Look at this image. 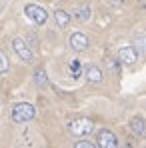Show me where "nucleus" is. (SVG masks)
<instances>
[{"label": "nucleus", "instance_id": "0eeeda50", "mask_svg": "<svg viewBox=\"0 0 146 148\" xmlns=\"http://www.w3.org/2000/svg\"><path fill=\"white\" fill-rule=\"evenodd\" d=\"M118 60L122 64H134L138 60V50L134 46H122L118 50Z\"/></svg>", "mask_w": 146, "mask_h": 148}, {"label": "nucleus", "instance_id": "a211bd4d", "mask_svg": "<svg viewBox=\"0 0 146 148\" xmlns=\"http://www.w3.org/2000/svg\"><path fill=\"white\" fill-rule=\"evenodd\" d=\"M120 148H136V142H134V138H126V140H122Z\"/></svg>", "mask_w": 146, "mask_h": 148}, {"label": "nucleus", "instance_id": "2eb2a0df", "mask_svg": "<svg viewBox=\"0 0 146 148\" xmlns=\"http://www.w3.org/2000/svg\"><path fill=\"white\" fill-rule=\"evenodd\" d=\"M10 70V62H8V58H6V54L0 50V74L8 72Z\"/></svg>", "mask_w": 146, "mask_h": 148}, {"label": "nucleus", "instance_id": "9d476101", "mask_svg": "<svg viewBox=\"0 0 146 148\" xmlns=\"http://www.w3.org/2000/svg\"><path fill=\"white\" fill-rule=\"evenodd\" d=\"M90 14H92L90 6H88V4H84V6H80V8L74 12V18H76L78 22H86V20L90 18Z\"/></svg>", "mask_w": 146, "mask_h": 148}, {"label": "nucleus", "instance_id": "7ed1b4c3", "mask_svg": "<svg viewBox=\"0 0 146 148\" xmlns=\"http://www.w3.org/2000/svg\"><path fill=\"white\" fill-rule=\"evenodd\" d=\"M24 14L38 26L46 24V20H48V12H46L42 6H38V4H26L24 6Z\"/></svg>", "mask_w": 146, "mask_h": 148}, {"label": "nucleus", "instance_id": "6ab92c4d", "mask_svg": "<svg viewBox=\"0 0 146 148\" xmlns=\"http://www.w3.org/2000/svg\"><path fill=\"white\" fill-rule=\"evenodd\" d=\"M110 4H114V6H122L124 4V0H108Z\"/></svg>", "mask_w": 146, "mask_h": 148}, {"label": "nucleus", "instance_id": "20e7f679", "mask_svg": "<svg viewBox=\"0 0 146 148\" xmlns=\"http://www.w3.org/2000/svg\"><path fill=\"white\" fill-rule=\"evenodd\" d=\"M96 144H98V148H120V142H118L116 134H114L112 130H108V128L98 130Z\"/></svg>", "mask_w": 146, "mask_h": 148}, {"label": "nucleus", "instance_id": "f8f14e48", "mask_svg": "<svg viewBox=\"0 0 146 148\" xmlns=\"http://www.w3.org/2000/svg\"><path fill=\"white\" fill-rule=\"evenodd\" d=\"M120 64L122 62L118 58H108V60H106V66H108V70L112 74H120Z\"/></svg>", "mask_w": 146, "mask_h": 148}, {"label": "nucleus", "instance_id": "f03ea898", "mask_svg": "<svg viewBox=\"0 0 146 148\" xmlns=\"http://www.w3.org/2000/svg\"><path fill=\"white\" fill-rule=\"evenodd\" d=\"M68 130L72 132L74 136L84 138V136H90L94 132V122L90 118H74V120L68 122Z\"/></svg>", "mask_w": 146, "mask_h": 148}, {"label": "nucleus", "instance_id": "dca6fc26", "mask_svg": "<svg viewBox=\"0 0 146 148\" xmlns=\"http://www.w3.org/2000/svg\"><path fill=\"white\" fill-rule=\"evenodd\" d=\"M138 54H146V36H136V46Z\"/></svg>", "mask_w": 146, "mask_h": 148}, {"label": "nucleus", "instance_id": "f257e3e1", "mask_svg": "<svg viewBox=\"0 0 146 148\" xmlns=\"http://www.w3.org/2000/svg\"><path fill=\"white\" fill-rule=\"evenodd\" d=\"M36 116V110L30 102H18L12 106V120L18 124H24V122H30L32 118Z\"/></svg>", "mask_w": 146, "mask_h": 148}, {"label": "nucleus", "instance_id": "ddd939ff", "mask_svg": "<svg viewBox=\"0 0 146 148\" xmlns=\"http://www.w3.org/2000/svg\"><path fill=\"white\" fill-rule=\"evenodd\" d=\"M70 74H72L74 78H80L82 76V64H80V60L74 58L72 62H70Z\"/></svg>", "mask_w": 146, "mask_h": 148}, {"label": "nucleus", "instance_id": "423d86ee", "mask_svg": "<svg viewBox=\"0 0 146 148\" xmlns=\"http://www.w3.org/2000/svg\"><path fill=\"white\" fill-rule=\"evenodd\" d=\"M70 48L76 50V52H84V50L90 46V40H88V36L86 34H82V32H74L70 34Z\"/></svg>", "mask_w": 146, "mask_h": 148}, {"label": "nucleus", "instance_id": "f3484780", "mask_svg": "<svg viewBox=\"0 0 146 148\" xmlns=\"http://www.w3.org/2000/svg\"><path fill=\"white\" fill-rule=\"evenodd\" d=\"M74 148H98V144H92V142H88V140H78Z\"/></svg>", "mask_w": 146, "mask_h": 148}, {"label": "nucleus", "instance_id": "4468645a", "mask_svg": "<svg viewBox=\"0 0 146 148\" xmlns=\"http://www.w3.org/2000/svg\"><path fill=\"white\" fill-rule=\"evenodd\" d=\"M34 80H36L38 86H46V84H48V76H46L44 70H36V72H34Z\"/></svg>", "mask_w": 146, "mask_h": 148}, {"label": "nucleus", "instance_id": "1a4fd4ad", "mask_svg": "<svg viewBox=\"0 0 146 148\" xmlns=\"http://www.w3.org/2000/svg\"><path fill=\"white\" fill-rule=\"evenodd\" d=\"M84 74H86V78H88V82H92V84H98V82H102V70L98 68L96 64H88L86 68H84Z\"/></svg>", "mask_w": 146, "mask_h": 148}, {"label": "nucleus", "instance_id": "39448f33", "mask_svg": "<svg viewBox=\"0 0 146 148\" xmlns=\"http://www.w3.org/2000/svg\"><path fill=\"white\" fill-rule=\"evenodd\" d=\"M12 48H14V52L18 54V58H20L22 62H32V60H34V52H32L30 44H28L26 40L14 38V40H12Z\"/></svg>", "mask_w": 146, "mask_h": 148}, {"label": "nucleus", "instance_id": "9b49d317", "mask_svg": "<svg viewBox=\"0 0 146 148\" xmlns=\"http://www.w3.org/2000/svg\"><path fill=\"white\" fill-rule=\"evenodd\" d=\"M54 18H56V24L60 26V28L68 26V22H70V14H68L66 10H56V12H54Z\"/></svg>", "mask_w": 146, "mask_h": 148}, {"label": "nucleus", "instance_id": "6e6552de", "mask_svg": "<svg viewBox=\"0 0 146 148\" xmlns=\"http://www.w3.org/2000/svg\"><path fill=\"white\" fill-rule=\"evenodd\" d=\"M130 130L134 132V136L146 138V118L144 116H134L130 120Z\"/></svg>", "mask_w": 146, "mask_h": 148}]
</instances>
